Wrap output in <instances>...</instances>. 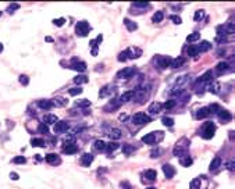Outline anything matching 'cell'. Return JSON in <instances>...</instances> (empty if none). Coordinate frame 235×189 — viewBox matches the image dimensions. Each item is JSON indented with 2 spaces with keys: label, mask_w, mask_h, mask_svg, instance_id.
I'll list each match as a JSON object with an SVG mask.
<instances>
[{
  "label": "cell",
  "mask_w": 235,
  "mask_h": 189,
  "mask_svg": "<svg viewBox=\"0 0 235 189\" xmlns=\"http://www.w3.org/2000/svg\"><path fill=\"white\" fill-rule=\"evenodd\" d=\"M118 118H120V121H125V120L128 118V115H127V114H121Z\"/></svg>",
  "instance_id": "60"
},
{
  "label": "cell",
  "mask_w": 235,
  "mask_h": 189,
  "mask_svg": "<svg viewBox=\"0 0 235 189\" xmlns=\"http://www.w3.org/2000/svg\"><path fill=\"white\" fill-rule=\"evenodd\" d=\"M180 163H181V166H184V167H189V166H192L193 160L191 159L188 154H185V156H182L180 159Z\"/></svg>",
  "instance_id": "24"
},
{
  "label": "cell",
  "mask_w": 235,
  "mask_h": 189,
  "mask_svg": "<svg viewBox=\"0 0 235 189\" xmlns=\"http://www.w3.org/2000/svg\"><path fill=\"white\" fill-rule=\"evenodd\" d=\"M214 134H216V125L213 122H206L203 125L202 131H200V136L203 139H212L214 136Z\"/></svg>",
  "instance_id": "2"
},
{
  "label": "cell",
  "mask_w": 235,
  "mask_h": 189,
  "mask_svg": "<svg viewBox=\"0 0 235 189\" xmlns=\"http://www.w3.org/2000/svg\"><path fill=\"white\" fill-rule=\"evenodd\" d=\"M146 89H145V88H138L137 91H134V98L138 100V103H145V100L149 98V92H146V93H145V91H146Z\"/></svg>",
  "instance_id": "5"
},
{
  "label": "cell",
  "mask_w": 235,
  "mask_h": 189,
  "mask_svg": "<svg viewBox=\"0 0 235 189\" xmlns=\"http://www.w3.org/2000/svg\"><path fill=\"white\" fill-rule=\"evenodd\" d=\"M217 114H219L220 121H223V122H230V121L232 120V114L227 110H220Z\"/></svg>",
  "instance_id": "11"
},
{
  "label": "cell",
  "mask_w": 235,
  "mask_h": 189,
  "mask_svg": "<svg viewBox=\"0 0 235 189\" xmlns=\"http://www.w3.org/2000/svg\"><path fill=\"white\" fill-rule=\"evenodd\" d=\"M45 160H46V161H47L49 164H52V166H59V164L61 163L60 157L57 156L56 153H49V154H46Z\"/></svg>",
  "instance_id": "9"
},
{
  "label": "cell",
  "mask_w": 235,
  "mask_h": 189,
  "mask_svg": "<svg viewBox=\"0 0 235 189\" xmlns=\"http://www.w3.org/2000/svg\"><path fill=\"white\" fill-rule=\"evenodd\" d=\"M38 106H39L40 108H43V110H50V108L53 107L50 100H39L38 101Z\"/></svg>",
  "instance_id": "29"
},
{
  "label": "cell",
  "mask_w": 235,
  "mask_h": 189,
  "mask_svg": "<svg viewBox=\"0 0 235 189\" xmlns=\"http://www.w3.org/2000/svg\"><path fill=\"white\" fill-rule=\"evenodd\" d=\"M189 189H200V179H192L189 184Z\"/></svg>",
  "instance_id": "42"
},
{
  "label": "cell",
  "mask_w": 235,
  "mask_h": 189,
  "mask_svg": "<svg viewBox=\"0 0 235 189\" xmlns=\"http://www.w3.org/2000/svg\"><path fill=\"white\" fill-rule=\"evenodd\" d=\"M159 154H161V150H156V152H152V153H150V156L154 157V156H159Z\"/></svg>",
  "instance_id": "59"
},
{
  "label": "cell",
  "mask_w": 235,
  "mask_h": 189,
  "mask_svg": "<svg viewBox=\"0 0 235 189\" xmlns=\"http://www.w3.org/2000/svg\"><path fill=\"white\" fill-rule=\"evenodd\" d=\"M163 18H164V14H163V11H157L156 14L153 15V22H160V21H163Z\"/></svg>",
  "instance_id": "41"
},
{
  "label": "cell",
  "mask_w": 235,
  "mask_h": 189,
  "mask_svg": "<svg viewBox=\"0 0 235 189\" xmlns=\"http://www.w3.org/2000/svg\"><path fill=\"white\" fill-rule=\"evenodd\" d=\"M67 101L68 100H65V99H56L54 101H52V105L56 106V107H64L67 105Z\"/></svg>",
  "instance_id": "35"
},
{
  "label": "cell",
  "mask_w": 235,
  "mask_h": 189,
  "mask_svg": "<svg viewBox=\"0 0 235 189\" xmlns=\"http://www.w3.org/2000/svg\"><path fill=\"white\" fill-rule=\"evenodd\" d=\"M121 186H124V188H127V189H131V186L128 185L127 182H123V184H121Z\"/></svg>",
  "instance_id": "61"
},
{
  "label": "cell",
  "mask_w": 235,
  "mask_h": 189,
  "mask_svg": "<svg viewBox=\"0 0 235 189\" xmlns=\"http://www.w3.org/2000/svg\"><path fill=\"white\" fill-rule=\"evenodd\" d=\"M212 78H213V72L212 71H206L205 74H203L202 77L198 79V82H200V84H206V82L212 81Z\"/></svg>",
  "instance_id": "22"
},
{
  "label": "cell",
  "mask_w": 235,
  "mask_h": 189,
  "mask_svg": "<svg viewBox=\"0 0 235 189\" xmlns=\"http://www.w3.org/2000/svg\"><path fill=\"white\" fill-rule=\"evenodd\" d=\"M199 38H200V33L199 32H193V33H191L188 38H186V40L188 42H196V40H199Z\"/></svg>",
  "instance_id": "40"
},
{
  "label": "cell",
  "mask_w": 235,
  "mask_h": 189,
  "mask_svg": "<svg viewBox=\"0 0 235 189\" xmlns=\"http://www.w3.org/2000/svg\"><path fill=\"white\" fill-rule=\"evenodd\" d=\"M103 40V36L102 35H99L96 39H93V40H91V46H92V56H96L98 54V47H99V45H100V42Z\"/></svg>",
  "instance_id": "12"
},
{
  "label": "cell",
  "mask_w": 235,
  "mask_h": 189,
  "mask_svg": "<svg viewBox=\"0 0 235 189\" xmlns=\"http://www.w3.org/2000/svg\"><path fill=\"white\" fill-rule=\"evenodd\" d=\"M43 124H56L57 121H59V118H57V115H54V114H45L43 115Z\"/></svg>",
  "instance_id": "15"
},
{
  "label": "cell",
  "mask_w": 235,
  "mask_h": 189,
  "mask_svg": "<svg viewBox=\"0 0 235 189\" xmlns=\"http://www.w3.org/2000/svg\"><path fill=\"white\" fill-rule=\"evenodd\" d=\"M77 106H79V107H88V106H91V101L86 100V99H84V100L77 101Z\"/></svg>",
  "instance_id": "51"
},
{
  "label": "cell",
  "mask_w": 235,
  "mask_h": 189,
  "mask_svg": "<svg viewBox=\"0 0 235 189\" xmlns=\"http://www.w3.org/2000/svg\"><path fill=\"white\" fill-rule=\"evenodd\" d=\"M31 145L35 147H45L46 146L45 140L40 139V138H32V139H31Z\"/></svg>",
  "instance_id": "26"
},
{
  "label": "cell",
  "mask_w": 235,
  "mask_h": 189,
  "mask_svg": "<svg viewBox=\"0 0 235 189\" xmlns=\"http://www.w3.org/2000/svg\"><path fill=\"white\" fill-rule=\"evenodd\" d=\"M203 17H205V11H203V10H198L195 13V15H193V20H195V21H200Z\"/></svg>",
  "instance_id": "47"
},
{
  "label": "cell",
  "mask_w": 235,
  "mask_h": 189,
  "mask_svg": "<svg viewBox=\"0 0 235 189\" xmlns=\"http://www.w3.org/2000/svg\"><path fill=\"white\" fill-rule=\"evenodd\" d=\"M93 149H95L96 152H105L106 150V143L103 142V140H96L95 143H93Z\"/></svg>",
  "instance_id": "28"
},
{
  "label": "cell",
  "mask_w": 235,
  "mask_h": 189,
  "mask_svg": "<svg viewBox=\"0 0 235 189\" xmlns=\"http://www.w3.org/2000/svg\"><path fill=\"white\" fill-rule=\"evenodd\" d=\"M127 59H134V54H132V50L131 49H127L124 50V52H121L120 54H118V61H125Z\"/></svg>",
  "instance_id": "14"
},
{
  "label": "cell",
  "mask_w": 235,
  "mask_h": 189,
  "mask_svg": "<svg viewBox=\"0 0 235 189\" xmlns=\"http://www.w3.org/2000/svg\"><path fill=\"white\" fill-rule=\"evenodd\" d=\"M188 54H189V57H196V56L199 54L198 46H189V47H188Z\"/></svg>",
  "instance_id": "33"
},
{
  "label": "cell",
  "mask_w": 235,
  "mask_h": 189,
  "mask_svg": "<svg viewBox=\"0 0 235 189\" xmlns=\"http://www.w3.org/2000/svg\"><path fill=\"white\" fill-rule=\"evenodd\" d=\"M149 3L147 2H135L134 3V7H147Z\"/></svg>",
  "instance_id": "56"
},
{
  "label": "cell",
  "mask_w": 235,
  "mask_h": 189,
  "mask_svg": "<svg viewBox=\"0 0 235 189\" xmlns=\"http://www.w3.org/2000/svg\"><path fill=\"white\" fill-rule=\"evenodd\" d=\"M124 22H125V26H127V29L130 31V32H134V31L138 29L137 22H134V21H131V20H128V18H125Z\"/></svg>",
  "instance_id": "23"
},
{
  "label": "cell",
  "mask_w": 235,
  "mask_h": 189,
  "mask_svg": "<svg viewBox=\"0 0 235 189\" xmlns=\"http://www.w3.org/2000/svg\"><path fill=\"white\" fill-rule=\"evenodd\" d=\"M3 52V45H2V43H0V53Z\"/></svg>",
  "instance_id": "62"
},
{
  "label": "cell",
  "mask_w": 235,
  "mask_h": 189,
  "mask_svg": "<svg viewBox=\"0 0 235 189\" xmlns=\"http://www.w3.org/2000/svg\"><path fill=\"white\" fill-rule=\"evenodd\" d=\"M71 70H75V71H78V72H84L86 70V64L84 61H78L77 59H72Z\"/></svg>",
  "instance_id": "8"
},
{
  "label": "cell",
  "mask_w": 235,
  "mask_h": 189,
  "mask_svg": "<svg viewBox=\"0 0 235 189\" xmlns=\"http://www.w3.org/2000/svg\"><path fill=\"white\" fill-rule=\"evenodd\" d=\"M174 106H175V101H174V100H168V101H166V103H164V107H166L167 110L173 108Z\"/></svg>",
  "instance_id": "53"
},
{
  "label": "cell",
  "mask_w": 235,
  "mask_h": 189,
  "mask_svg": "<svg viewBox=\"0 0 235 189\" xmlns=\"http://www.w3.org/2000/svg\"><path fill=\"white\" fill-rule=\"evenodd\" d=\"M209 115H210V113H209V110H207V107H202L196 111L195 117L198 118V120H202V118H206V117H209Z\"/></svg>",
  "instance_id": "20"
},
{
  "label": "cell",
  "mask_w": 235,
  "mask_h": 189,
  "mask_svg": "<svg viewBox=\"0 0 235 189\" xmlns=\"http://www.w3.org/2000/svg\"><path fill=\"white\" fill-rule=\"evenodd\" d=\"M134 98V91H128V92H124V93L120 96V103H127V101H130L131 99Z\"/></svg>",
  "instance_id": "19"
},
{
  "label": "cell",
  "mask_w": 235,
  "mask_h": 189,
  "mask_svg": "<svg viewBox=\"0 0 235 189\" xmlns=\"http://www.w3.org/2000/svg\"><path fill=\"white\" fill-rule=\"evenodd\" d=\"M18 9H20V4H18V3H13V4H10V6H9V7H7V13H9V14H14V11H16V10H18Z\"/></svg>",
  "instance_id": "43"
},
{
  "label": "cell",
  "mask_w": 235,
  "mask_h": 189,
  "mask_svg": "<svg viewBox=\"0 0 235 189\" xmlns=\"http://www.w3.org/2000/svg\"><path fill=\"white\" fill-rule=\"evenodd\" d=\"M134 74H135V68L130 67V68H125L124 71L118 72V77H123V78H131Z\"/></svg>",
  "instance_id": "21"
},
{
  "label": "cell",
  "mask_w": 235,
  "mask_h": 189,
  "mask_svg": "<svg viewBox=\"0 0 235 189\" xmlns=\"http://www.w3.org/2000/svg\"><path fill=\"white\" fill-rule=\"evenodd\" d=\"M216 70H217V72L219 74H224V72H227V70H228V64L225 61H221L217 64V67H216Z\"/></svg>",
  "instance_id": "31"
},
{
  "label": "cell",
  "mask_w": 235,
  "mask_h": 189,
  "mask_svg": "<svg viewBox=\"0 0 235 189\" xmlns=\"http://www.w3.org/2000/svg\"><path fill=\"white\" fill-rule=\"evenodd\" d=\"M38 131H39L40 134H43V135H47V134H49V127H47L46 124H39Z\"/></svg>",
  "instance_id": "44"
},
{
  "label": "cell",
  "mask_w": 235,
  "mask_h": 189,
  "mask_svg": "<svg viewBox=\"0 0 235 189\" xmlns=\"http://www.w3.org/2000/svg\"><path fill=\"white\" fill-rule=\"evenodd\" d=\"M188 146H189V145H185V146H182V145H181V142H180V143H177L175 149H174V156H178V157L185 156V154H186V150H188Z\"/></svg>",
  "instance_id": "10"
},
{
  "label": "cell",
  "mask_w": 235,
  "mask_h": 189,
  "mask_svg": "<svg viewBox=\"0 0 235 189\" xmlns=\"http://www.w3.org/2000/svg\"><path fill=\"white\" fill-rule=\"evenodd\" d=\"M184 63H185V59H184V57H178V59H175V60H173V61H171L170 67H171V68H174V70L180 68Z\"/></svg>",
  "instance_id": "25"
},
{
  "label": "cell",
  "mask_w": 235,
  "mask_h": 189,
  "mask_svg": "<svg viewBox=\"0 0 235 189\" xmlns=\"http://www.w3.org/2000/svg\"><path fill=\"white\" fill-rule=\"evenodd\" d=\"M163 173H164V175H166L167 179H171L174 175H175V168H173L170 164H164L163 166Z\"/></svg>",
  "instance_id": "13"
},
{
  "label": "cell",
  "mask_w": 235,
  "mask_h": 189,
  "mask_svg": "<svg viewBox=\"0 0 235 189\" xmlns=\"http://www.w3.org/2000/svg\"><path fill=\"white\" fill-rule=\"evenodd\" d=\"M161 107H163V105L161 103H159V101H154V103H152V105L149 106V113L150 114H157V113H160Z\"/></svg>",
  "instance_id": "17"
},
{
  "label": "cell",
  "mask_w": 235,
  "mask_h": 189,
  "mask_svg": "<svg viewBox=\"0 0 235 189\" xmlns=\"http://www.w3.org/2000/svg\"><path fill=\"white\" fill-rule=\"evenodd\" d=\"M207 110H209V113H212V114H213V113H219L221 108H220L219 105H216V103H214V105H210L209 107H207Z\"/></svg>",
  "instance_id": "46"
},
{
  "label": "cell",
  "mask_w": 235,
  "mask_h": 189,
  "mask_svg": "<svg viewBox=\"0 0 235 189\" xmlns=\"http://www.w3.org/2000/svg\"><path fill=\"white\" fill-rule=\"evenodd\" d=\"M145 178H146L147 181H156L157 173L154 170H147V171H145Z\"/></svg>",
  "instance_id": "27"
},
{
  "label": "cell",
  "mask_w": 235,
  "mask_h": 189,
  "mask_svg": "<svg viewBox=\"0 0 235 189\" xmlns=\"http://www.w3.org/2000/svg\"><path fill=\"white\" fill-rule=\"evenodd\" d=\"M109 89H111L110 85H106V86H103V88L100 89V92H99V98H106V96L109 94V92H110Z\"/></svg>",
  "instance_id": "37"
},
{
  "label": "cell",
  "mask_w": 235,
  "mask_h": 189,
  "mask_svg": "<svg viewBox=\"0 0 235 189\" xmlns=\"http://www.w3.org/2000/svg\"><path fill=\"white\" fill-rule=\"evenodd\" d=\"M198 49H199V53L200 52H207V50L212 49V45H210V42H207V40H203V42L198 46Z\"/></svg>",
  "instance_id": "32"
},
{
  "label": "cell",
  "mask_w": 235,
  "mask_h": 189,
  "mask_svg": "<svg viewBox=\"0 0 235 189\" xmlns=\"http://www.w3.org/2000/svg\"><path fill=\"white\" fill-rule=\"evenodd\" d=\"M65 154H75L78 152V146L72 142H64V149H63Z\"/></svg>",
  "instance_id": "7"
},
{
  "label": "cell",
  "mask_w": 235,
  "mask_h": 189,
  "mask_svg": "<svg viewBox=\"0 0 235 189\" xmlns=\"http://www.w3.org/2000/svg\"><path fill=\"white\" fill-rule=\"evenodd\" d=\"M68 93L71 94V96H77V94H81L82 93V89L79 88V86H78V88H71L68 91Z\"/></svg>",
  "instance_id": "49"
},
{
  "label": "cell",
  "mask_w": 235,
  "mask_h": 189,
  "mask_svg": "<svg viewBox=\"0 0 235 189\" xmlns=\"http://www.w3.org/2000/svg\"><path fill=\"white\" fill-rule=\"evenodd\" d=\"M146 189H156V188H146Z\"/></svg>",
  "instance_id": "63"
},
{
  "label": "cell",
  "mask_w": 235,
  "mask_h": 189,
  "mask_svg": "<svg viewBox=\"0 0 235 189\" xmlns=\"http://www.w3.org/2000/svg\"><path fill=\"white\" fill-rule=\"evenodd\" d=\"M150 121H152V118H150L147 114H145V113H137V114L132 117V122H134V124H138V125L146 124V122H150Z\"/></svg>",
  "instance_id": "4"
},
{
  "label": "cell",
  "mask_w": 235,
  "mask_h": 189,
  "mask_svg": "<svg viewBox=\"0 0 235 189\" xmlns=\"http://www.w3.org/2000/svg\"><path fill=\"white\" fill-rule=\"evenodd\" d=\"M227 168L232 171V170L235 168V163H234V161H230V163H227Z\"/></svg>",
  "instance_id": "58"
},
{
  "label": "cell",
  "mask_w": 235,
  "mask_h": 189,
  "mask_svg": "<svg viewBox=\"0 0 235 189\" xmlns=\"http://www.w3.org/2000/svg\"><path fill=\"white\" fill-rule=\"evenodd\" d=\"M161 122H163V125H166V127H168V128H171L174 125V120L170 117H163L161 118Z\"/></svg>",
  "instance_id": "39"
},
{
  "label": "cell",
  "mask_w": 235,
  "mask_h": 189,
  "mask_svg": "<svg viewBox=\"0 0 235 189\" xmlns=\"http://www.w3.org/2000/svg\"><path fill=\"white\" fill-rule=\"evenodd\" d=\"M18 178H20V177H18V174H17V173H10V179H13V181H17Z\"/></svg>",
  "instance_id": "57"
},
{
  "label": "cell",
  "mask_w": 235,
  "mask_h": 189,
  "mask_svg": "<svg viewBox=\"0 0 235 189\" xmlns=\"http://www.w3.org/2000/svg\"><path fill=\"white\" fill-rule=\"evenodd\" d=\"M220 166H221V159H220V157H214L213 161L210 163V171H216Z\"/></svg>",
  "instance_id": "30"
},
{
  "label": "cell",
  "mask_w": 235,
  "mask_h": 189,
  "mask_svg": "<svg viewBox=\"0 0 235 189\" xmlns=\"http://www.w3.org/2000/svg\"><path fill=\"white\" fill-rule=\"evenodd\" d=\"M2 14H3V13H2V11H0V17H2Z\"/></svg>",
  "instance_id": "64"
},
{
  "label": "cell",
  "mask_w": 235,
  "mask_h": 189,
  "mask_svg": "<svg viewBox=\"0 0 235 189\" xmlns=\"http://www.w3.org/2000/svg\"><path fill=\"white\" fill-rule=\"evenodd\" d=\"M171 61H173V59H171V57H159V59H157V63H159V65H160L161 68H167V67H170Z\"/></svg>",
  "instance_id": "18"
},
{
  "label": "cell",
  "mask_w": 235,
  "mask_h": 189,
  "mask_svg": "<svg viewBox=\"0 0 235 189\" xmlns=\"http://www.w3.org/2000/svg\"><path fill=\"white\" fill-rule=\"evenodd\" d=\"M164 138V134L161 131H157V132H150V134L145 135L142 138V142L146 145H153V143H157V142H160L161 139Z\"/></svg>",
  "instance_id": "1"
},
{
  "label": "cell",
  "mask_w": 235,
  "mask_h": 189,
  "mask_svg": "<svg viewBox=\"0 0 235 189\" xmlns=\"http://www.w3.org/2000/svg\"><path fill=\"white\" fill-rule=\"evenodd\" d=\"M54 134H64L68 131V124L65 121H57L54 124Z\"/></svg>",
  "instance_id": "6"
},
{
  "label": "cell",
  "mask_w": 235,
  "mask_h": 189,
  "mask_svg": "<svg viewBox=\"0 0 235 189\" xmlns=\"http://www.w3.org/2000/svg\"><path fill=\"white\" fill-rule=\"evenodd\" d=\"M13 163L14 164H25L26 163V159H25V157H22V156H17V157H14V159H13Z\"/></svg>",
  "instance_id": "45"
},
{
  "label": "cell",
  "mask_w": 235,
  "mask_h": 189,
  "mask_svg": "<svg viewBox=\"0 0 235 189\" xmlns=\"http://www.w3.org/2000/svg\"><path fill=\"white\" fill-rule=\"evenodd\" d=\"M53 24L56 26H61L63 24H65V18H57V20H53Z\"/></svg>",
  "instance_id": "52"
},
{
  "label": "cell",
  "mask_w": 235,
  "mask_h": 189,
  "mask_svg": "<svg viewBox=\"0 0 235 189\" xmlns=\"http://www.w3.org/2000/svg\"><path fill=\"white\" fill-rule=\"evenodd\" d=\"M123 150H124V153H125V154H130L131 152L134 150V147L130 146V145H124V146H123Z\"/></svg>",
  "instance_id": "54"
},
{
  "label": "cell",
  "mask_w": 235,
  "mask_h": 189,
  "mask_svg": "<svg viewBox=\"0 0 235 189\" xmlns=\"http://www.w3.org/2000/svg\"><path fill=\"white\" fill-rule=\"evenodd\" d=\"M219 91H220V84H217V82H214V84H212L209 86V92H210V93L217 94V93H219Z\"/></svg>",
  "instance_id": "38"
},
{
  "label": "cell",
  "mask_w": 235,
  "mask_h": 189,
  "mask_svg": "<svg viewBox=\"0 0 235 189\" xmlns=\"http://www.w3.org/2000/svg\"><path fill=\"white\" fill-rule=\"evenodd\" d=\"M109 136L111 138V139H120L121 138V131L120 129H111L110 132H109Z\"/></svg>",
  "instance_id": "34"
},
{
  "label": "cell",
  "mask_w": 235,
  "mask_h": 189,
  "mask_svg": "<svg viewBox=\"0 0 235 189\" xmlns=\"http://www.w3.org/2000/svg\"><path fill=\"white\" fill-rule=\"evenodd\" d=\"M20 84L21 85H24V86H26V85L29 84V78H28V77H26V75H20Z\"/></svg>",
  "instance_id": "50"
},
{
  "label": "cell",
  "mask_w": 235,
  "mask_h": 189,
  "mask_svg": "<svg viewBox=\"0 0 235 189\" xmlns=\"http://www.w3.org/2000/svg\"><path fill=\"white\" fill-rule=\"evenodd\" d=\"M92 163H93V156H92V154L85 153L84 156L81 157V164H82L84 167H89Z\"/></svg>",
  "instance_id": "16"
},
{
  "label": "cell",
  "mask_w": 235,
  "mask_h": 189,
  "mask_svg": "<svg viewBox=\"0 0 235 189\" xmlns=\"http://www.w3.org/2000/svg\"><path fill=\"white\" fill-rule=\"evenodd\" d=\"M75 32H77V35L78 36H86L89 32H91V25H89L88 21H79L78 24H77V26H75Z\"/></svg>",
  "instance_id": "3"
},
{
  "label": "cell",
  "mask_w": 235,
  "mask_h": 189,
  "mask_svg": "<svg viewBox=\"0 0 235 189\" xmlns=\"http://www.w3.org/2000/svg\"><path fill=\"white\" fill-rule=\"evenodd\" d=\"M117 149H118V145L116 142H110L109 145H106V150H109V152H114Z\"/></svg>",
  "instance_id": "48"
},
{
  "label": "cell",
  "mask_w": 235,
  "mask_h": 189,
  "mask_svg": "<svg viewBox=\"0 0 235 189\" xmlns=\"http://www.w3.org/2000/svg\"><path fill=\"white\" fill-rule=\"evenodd\" d=\"M74 82H75L77 85L86 84V82H88V78H86L85 75H78V77H75V78H74Z\"/></svg>",
  "instance_id": "36"
},
{
  "label": "cell",
  "mask_w": 235,
  "mask_h": 189,
  "mask_svg": "<svg viewBox=\"0 0 235 189\" xmlns=\"http://www.w3.org/2000/svg\"><path fill=\"white\" fill-rule=\"evenodd\" d=\"M171 20H173V22H174V24H177V25H180V24L182 22L181 17H178V15H171Z\"/></svg>",
  "instance_id": "55"
}]
</instances>
